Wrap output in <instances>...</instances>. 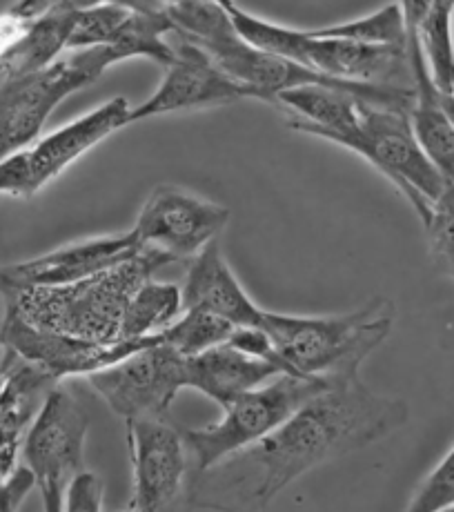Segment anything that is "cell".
<instances>
[{
  "label": "cell",
  "mask_w": 454,
  "mask_h": 512,
  "mask_svg": "<svg viewBox=\"0 0 454 512\" xmlns=\"http://www.w3.org/2000/svg\"><path fill=\"white\" fill-rule=\"evenodd\" d=\"M408 403L379 395L359 374L334 379L268 437L187 484L190 504L216 510H263L310 470L368 448L408 423Z\"/></svg>",
  "instance_id": "cell-1"
},
{
  "label": "cell",
  "mask_w": 454,
  "mask_h": 512,
  "mask_svg": "<svg viewBox=\"0 0 454 512\" xmlns=\"http://www.w3.org/2000/svg\"><path fill=\"white\" fill-rule=\"evenodd\" d=\"M174 263L154 248L90 279L65 285L3 288L7 305L38 328L92 341H118L123 312L138 285Z\"/></svg>",
  "instance_id": "cell-2"
},
{
  "label": "cell",
  "mask_w": 454,
  "mask_h": 512,
  "mask_svg": "<svg viewBox=\"0 0 454 512\" xmlns=\"http://www.w3.org/2000/svg\"><path fill=\"white\" fill-rule=\"evenodd\" d=\"M394 305L372 299L337 317H294L265 310L263 328L292 374L345 379L359 374L361 363L390 337Z\"/></svg>",
  "instance_id": "cell-3"
},
{
  "label": "cell",
  "mask_w": 454,
  "mask_h": 512,
  "mask_svg": "<svg viewBox=\"0 0 454 512\" xmlns=\"http://www.w3.org/2000/svg\"><path fill=\"white\" fill-rule=\"evenodd\" d=\"M332 381V377L283 372L263 386L232 399L223 406L225 415L212 426L185 430L187 450L192 459V477L268 437L305 401L332 386Z\"/></svg>",
  "instance_id": "cell-4"
},
{
  "label": "cell",
  "mask_w": 454,
  "mask_h": 512,
  "mask_svg": "<svg viewBox=\"0 0 454 512\" xmlns=\"http://www.w3.org/2000/svg\"><path fill=\"white\" fill-rule=\"evenodd\" d=\"M112 65L101 45L69 52L34 74L5 78L0 87V161L32 145L56 107L96 83Z\"/></svg>",
  "instance_id": "cell-5"
},
{
  "label": "cell",
  "mask_w": 454,
  "mask_h": 512,
  "mask_svg": "<svg viewBox=\"0 0 454 512\" xmlns=\"http://www.w3.org/2000/svg\"><path fill=\"white\" fill-rule=\"evenodd\" d=\"M332 143L348 147L386 176L421 221L448 183L421 150L408 112L361 101L357 130L337 136Z\"/></svg>",
  "instance_id": "cell-6"
},
{
  "label": "cell",
  "mask_w": 454,
  "mask_h": 512,
  "mask_svg": "<svg viewBox=\"0 0 454 512\" xmlns=\"http://www.w3.org/2000/svg\"><path fill=\"white\" fill-rule=\"evenodd\" d=\"M90 417L63 381L47 392L23 437V464L34 472L36 488L49 512L65 510V490L83 468Z\"/></svg>",
  "instance_id": "cell-7"
},
{
  "label": "cell",
  "mask_w": 454,
  "mask_h": 512,
  "mask_svg": "<svg viewBox=\"0 0 454 512\" xmlns=\"http://www.w3.org/2000/svg\"><path fill=\"white\" fill-rule=\"evenodd\" d=\"M185 359L159 339L85 379L123 421L167 417L176 395L187 388Z\"/></svg>",
  "instance_id": "cell-8"
},
{
  "label": "cell",
  "mask_w": 454,
  "mask_h": 512,
  "mask_svg": "<svg viewBox=\"0 0 454 512\" xmlns=\"http://www.w3.org/2000/svg\"><path fill=\"white\" fill-rule=\"evenodd\" d=\"M125 439L132 464L130 510H167L192 477V459L185 432L167 417H136L125 421Z\"/></svg>",
  "instance_id": "cell-9"
},
{
  "label": "cell",
  "mask_w": 454,
  "mask_h": 512,
  "mask_svg": "<svg viewBox=\"0 0 454 512\" xmlns=\"http://www.w3.org/2000/svg\"><path fill=\"white\" fill-rule=\"evenodd\" d=\"M230 221L225 205L201 199L174 185L154 187L138 210L132 232L145 248H154L174 261L194 259Z\"/></svg>",
  "instance_id": "cell-10"
},
{
  "label": "cell",
  "mask_w": 454,
  "mask_h": 512,
  "mask_svg": "<svg viewBox=\"0 0 454 512\" xmlns=\"http://www.w3.org/2000/svg\"><path fill=\"white\" fill-rule=\"evenodd\" d=\"M156 341H159V337L145 341H92L72 337V334L34 326L9 305L3 323V350L34 363L56 381L87 377V374L112 366L127 354Z\"/></svg>",
  "instance_id": "cell-11"
},
{
  "label": "cell",
  "mask_w": 454,
  "mask_h": 512,
  "mask_svg": "<svg viewBox=\"0 0 454 512\" xmlns=\"http://www.w3.org/2000/svg\"><path fill=\"white\" fill-rule=\"evenodd\" d=\"M174 49L176 58L165 67V76L156 92L130 110L127 116L130 125L172 112L205 110V107L232 105L243 98H256L252 87L225 74L201 47L176 36Z\"/></svg>",
  "instance_id": "cell-12"
},
{
  "label": "cell",
  "mask_w": 454,
  "mask_h": 512,
  "mask_svg": "<svg viewBox=\"0 0 454 512\" xmlns=\"http://www.w3.org/2000/svg\"><path fill=\"white\" fill-rule=\"evenodd\" d=\"M145 245L130 230L123 234L94 236V239L63 245L29 261L0 268L3 288H34V285H65L90 279L98 272L116 268L143 252Z\"/></svg>",
  "instance_id": "cell-13"
},
{
  "label": "cell",
  "mask_w": 454,
  "mask_h": 512,
  "mask_svg": "<svg viewBox=\"0 0 454 512\" xmlns=\"http://www.w3.org/2000/svg\"><path fill=\"white\" fill-rule=\"evenodd\" d=\"M294 61L345 81L414 87L408 45H365L314 36L310 29H301Z\"/></svg>",
  "instance_id": "cell-14"
},
{
  "label": "cell",
  "mask_w": 454,
  "mask_h": 512,
  "mask_svg": "<svg viewBox=\"0 0 454 512\" xmlns=\"http://www.w3.org/2000/svg\"><path fill=\"white\" fill-rule=\"evenodd\" d=\"M130 110L132 107L127 98L116 96L112 101L98 105L96 110L58 127L47 136H38L32 145H27L25 154L34 192H41L49 181L58 179L69 165L105 141L107 136L130 125L127 121Z\"/></svg>",
  "instance_id": "cell-15"
},
{
  "label": "cell",
  "mask_w": 454,
  "mask_h": 512,
  "mask_svg": "<svg viewBox=\"0 0 454 512\" xmlns=\"http://www.w3.org/2000/svg\"><path fill=\"white\" fill-rule=\"evenodd\" d=\"M190 261V270L181 285L183 310L201 308L219 314L232 326H263L265 310L250 299L241 281L236 279L219 241L207 243Z\"/></svg>",
  "instance_id": "cell-16"
},
{
  "label": "cell",
  "mask_w": 454,
  "mask_h": 512,
  "mask_svg": "<svg viewBox=\"0 0 454 512\" xmlns=\"http://www.w3.org/2000/svg\"><path fill=\"white\" fill-rule=\"evenodd\" d=\"M279 374H283L279 366L252 357L227 341L185 359L187 388L201 392L207 399L219 403L221 408L243 392L259 388Z\"/></svg>",
  "instance_id": "cell-17"
},
{
  "label": "cell",
  "mask_w": 454,
  "mask_h": 512,
  "mask_svg": "<svg viewBox=\"0 0 454 512\" xmlns=\"http://www.w3.org/2000/svg\"><path fill=\"white\" fill-rule=\"evenodd\" d=\"M408 61L414 83L410 125L421 150L446 181H454V123L441 103V90L434 85L419 32H408Z\"/></svg>",
  "instance_id": "cell-18"
},
{
  "label": "cell",
  "mask_w": 454,
  "mask_h": 512,
  "mask_svg": "<svg viewBox=\"0 0 454 512\" xmlns=\"http://www.w3.org/2000/svg\"><path fill=\"white\" fill-rule=\"evenodd\" d=\"M56 383L34 363L12 352L3 354L0 363V446L21 452L23 437L34 421L38 408L43 406L47 392Z\"/></svg>",
  "instance_id": "cell-19"
},
{
  "label": "cell",
  "mask_w": 454,
  "mask_h": 512,
  "mask_svg": "<svg viewBox=\"0 0 454 512\" xmlns=\"http://www.w3.org/2000/svg\"><path fill=\"white\" fill-rule=\"evenodd\" d=\"M76 9L52 3L41 16H36L18 43L0 58V76L18 78L34 74L52 65L67 52Z\"/></svg>",
  "instance_id": "cell-20"
},
{
  "label": "cell",
  "mask_w": 454,
  "mask_h": 512,
  "mask_svg": "<svg viewBox=\"0 0 454 512\" xmlns=\"http://www.w3.org/2000/svg\"><path fill=\"white\" fill-rule=\"evenodd\" d=\"M181 312L183 294L179 285L147 279L127 301L118 339L145 341L159 337L167 326L179 319Z\"/></svg>",
  "instance_id": "cell-21"
},
{
  "label": "cell",
  "mask_w": 454,
  "mask_h": 512,
  "mask_svg": "<svg viewBox=\"0 0 454 512\" xmlns=\"http://www.w3.org/2000/svg\"><path fill=\"white\" fill-rule=\"evenodd\" d=\"M167 34H174V25L165 9L163 12H130L105 49L114 65L130 58H150L167 67L176 58L174 45L165 41Z\"/></svg>",
  "instance_id": "cell-22"
},
{
  "label": "cell",
  "mask_w": 454,
  "mask_h": 512,
  "mask_svg": "<svg viewBox=\"0 0 454 512\" xmlns=\"http://www.w3.org/2000/svg\"><path fill=\"white\" fill-rule=\"evenodd\" d=\"M452 0H432L426 21L419 27V41L426 54L428 70L434 85L450 94L454 72V38H452Z\"/></svg>",
  "instance_id": "cell-23"
},
{
  "label": "cell",
  "mask_w": 454,
  "mask_h": 512,
  "mask_svg": "<svg viewBox=\"0 0 454 512\" xmlns=\"http://www.w3.org/2000/svg\"><path fill=\"white\" fill-rule=\"evenodd\" d=\"M234 326L219 314L201 308H187L179 314L172 326H167L159 339L174 348L183 357H196L230 339Z\"/></svg>",
  "instance_id": "cell-24"
},
{
  "label": "cell",
  "mask_w": 454,
  "mask_h": 512,
  "mask_svg": "<svg viewBox=\"0 0 454 512\" xmlns=\"http://www.w3.org/2000/svg\"><path fill=\"white\" fill-rule=\"evenodd\" d=\"M314 36L323 38H343V41L365 43V45H408V29L406 18L399 3H392L377 9L374 14L354 18V21H345L337 25L310 29Z\"/></svg>",
  "instance_id": "cell-25"
},
{
  "label": "cell",
  "mask_w": 454,
  "mask_h": 512,
  "mask_svg": "<svg viewBox=\"0 0 454 512\" xmlns=\"http://www.w3.org/2000/svg\"><path fill=\"white\" fill-rule=\"evenodd\" d=\"M132 9L118 5H92L76 9L72 34L67 41V52L107 45L130 16Z\"/></svg>",
  "instance_id": "cell-26"
},
{
  "label": "cell",
  "mask_w": 454,
  "mask_h": 512,
  "mask_svg": "<svg viewBox=\"0 0 454 512\" xmlns=\"http://www.w3.org/2000/svg\"><path fill=\"white\" fill-rule=\"evenodd\" d=\"M434 263L454 279V181H448L421 221Z\"/></svg>",
  "instance_id": "cell-27"
},
{
  "label": "cell",
  "mask_w": 454,
  "mask_h": 512,
  "mask_svg": "<svg viewBox=\"0 0 454 512\" xmlns=\"http://www.w3.org/2000/svg\"><path fill=\"white\" fill-rule=\"evenodd\" d=\"M454 508V446L448 450L437 468L423 479L408 504L410 512H437Z\"/></svg>",
  "instance_id": "cell-28"
},
{
  "label": "cell",
  "mask_w": 454,
  "mask_h": 512,
  "mask_svg": "<svg viewBox=\"0 0 454 512\" xmlns=\"http://www.w3.org/2000/svg\"><path fill=\"white\" fill-rule=\"evenodd\" d=\"M105 484L92 470H78L65 490V510L69 512H98L103 510Z\"/></svg>",
  "instance_id": "cell-29"
},
{
  "label": "cell",
  "mask_w": 454,
  "mask_h": 512,
  "mask_svg": "<svg viewBox=\"0 0 454 512\" xmlns=\"http://www.w3.org/2000/svg\"><path fill=\"white\" fill-rule=\"evenodd\" d=\"M0 194L16 196V199H29L34 196L32 174H29L25 147L0 161Z\"/></svg>",
  "instance_id": "cell-30"
},
{
  "label": "cell",
  "mask_w": 454,
  "mask_h": 512,
  "mask_svg": "<svg viewBox=\"0 0 454 512\" xmlns=\"http://www.w3.org/2000/svg\"><path fill=\"white\" fill-rule=\"evenodd\" d=\"M36 488V477L25 464L16 466L5 479H0V512H12Z\"/></svg>",
  "instance_id": "cell-31"
},
{
  "label": "cell",
  "mask_w": 454,
  "mask_h": 512,
  "mask_svg": "<svg viewBox=\"0 0 454 512\" xmlns=\"http://www.w3.org/2000/svg\"><path fill=\"white\" fill-rule=\"evenodd\" d=\"M32 21L34 18L18 12L16 5L9 9V12L0 14V58H3L9 49L18 43V38L25 34V29Z\"/></svg>",
  "instance_id": "cell-32"
},
{
  "label": "cell",
  "mask_w": 454,
  "mask_h": 512,
  "mask_svg": "<svg viewBox=\"0 0 454 512\" xmlns=\"http://www.w3.org/2000/svg\"><path fill=\"white\" fill-rule=\"evenodd\" d=\"M52 3H61L72 9H83L92 5H118L132 9V12H163L167 7L165 0H52Z\"/></svg>",
  "instance_id": "cell-33"
},
{
  "label": "cell",
  "mask_w": 454,
  "mask_h": 512,
  "mask_svg": "<svg viewBox=\"0 0 454 512\" xmlns=\"http://www.w3.org/2000/svg\"><path fill=\"white\" fill-rule=\"evenodd\" d=\"M399 7L406 18L408 32H419L421 23L426 21V16L432 7V0H399Z\"/></svg>",
  "instance_id": "cell-34"
},
{
  "label": "cell",
  "mask_w": 454,
  "mask_h": 512,
  "mask_svg": "<svg viewBox=\"0 0 454 512\" xmlns=\"http://www.w3.org/2000/svg\"><path fill=\"white\" fill-rule=\"evenodd\" d=\"M16 461H18V452L0 446V479H5L9 472L16 468Z\"/></svg>",
  "instance_id": "cell-35"
},
{
  "label": "cell",
  "mask_w": 454,
  "mask_h": 512,
  "mask_svg": "<svg viewBox=\"0 0 454 512\" xmlns=\"http://www.w3.org/2000/svg\"><path fill=\"white\" fill-rule=\"evenodd\" d=\"M5 314H7V297L3 285H0V363H3V323H5Z\"/></svg>",
  "instance_id": "cell-36"
},
{
  "label": "cell",
  "mask_w": 454,
  "mask_h": 512,
  "mask_svg": "<svg viewBox=\"0 0 454 512\" xmlns=\"http://www.w3.org/2000/svg\"><path fill=\"white\" fill-rule=\"evenodd\" d=\"M212 3H219V5H223L225 9H232L236 3L234 0H212Z\"/></svg>",
  "instance_id": "cell-37"
},
{
  "label": "cell",
  "mask_w": 454,
  "mask_h": 512,
  "mask_svg": "<svg viewBox=\"0 0 454 512\" xmlns=\"http://www.w3.org/2000/svg\"><path fill=\"white\" fill-rule=\"evenodd\" d=\"M450 94L454 96V72H452V85H450Z\"/></svg>",
  "instance_id": "cell-38"
},
{
  "label": "cell",
  "mask_w": 454,
  "mask_h": 512,
  "mask_svg": "<svg viewBox=\"0 0 454 512\" xmlns=\"http://www.w3.org/2000/svg\"><path fill=\"white\" fill-rule=\"evenodd\" d=\"M452 3H454V0H452Z\"/></svg>",
  "instance_id": "cell-39"
}]
</instances>
